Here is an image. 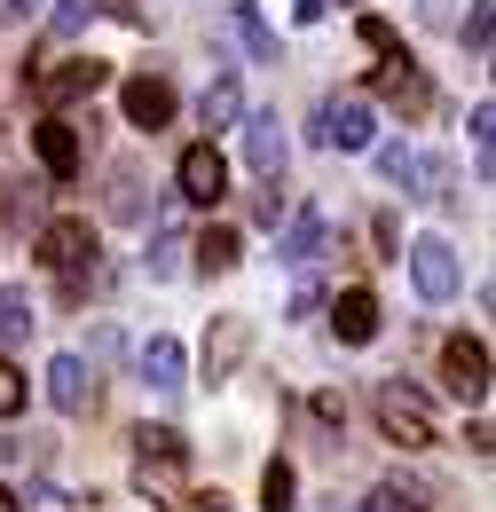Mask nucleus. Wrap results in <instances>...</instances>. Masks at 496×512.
<instances>
[{
  "label": "nucleus",
  "mask_w": 496,
  "mask_h": 512,
  "mask_svg": "<svg viewBox=\"0 0 496 512\" xmlns=\"http://www.w3.org/2000/svg\"><path fill=\"white\" fill-rule=\"evenodd\" d=\"M237 253H245V245H237V229H205V237H197V268H205V276H229Z\"/></svg>",
  "instance_id": "21"
},
{
  "label": "nucleus",
  "mask_w": 496,
  "mask_h": 512,
  "mask_svg": "<svg viewBox=\"0 0 496 512\" xmlns=\"http://www.w3.org/2000/svg\"><path fill=\"white\" fill-rule=\"evenodd\" d=\"M323 253V213H300V221H292V229H284V260H292V268H308V260Z\"/></svg>",
  "instance_id": "20"
},
{
  "label": "nucleus",
  "mask_w": 496,
  "mask_h": 512,
  "mask_svg": "<svg viewBox=\"0 0 496 512\" xmlns=\"http://www.w3.org/2000/svg\"><path fill=\"white\" fill-rule=\"evenodd\" d=\"M0 331H32V300L16 284H0Z\"/></svg>",
  "instance_id": "28"
},
{
  "label": "nucleus",
  "mask_w": 496,
  "mask_h": 512,
  "mask_svg": "<svg viewBox=\"0 0 496 512\" xmlns=\"http://www.w3.org/2000/svg\"><path fill=\"white\" fill-rule=\"evenodd\" d=\"M410 158H418V150H402V142H386V150H378V174H386V182H402V190H410Z\"/></svg>",
  "instance_id": "32"
},
{
  "label": "nucleus",
  "mask_w": 496,
  "mask_h": 512,
  "mask_svg": "<svg viewBox=\"0 0 496 512\" xmlns=\"http://www.w3.org/2000/svg\"><path fill=\"white\" fill-rule=\"evenodd\" d=\"M40 260L63 276V292L79 300V268H95V229L79 221V213H63V221H48L40 229Z\"/></svg>",
  "instance_id": "3"
},
{
  "label": "nucleus",
  "mask_w": 496,
  "mask_h": 512,
  "mask_svg": "<svg viewBox=\"0 0 496 512\" xmlns=\"http://www.w3.org/2000/svg\"><path fill=\"white\" fill-rule=\"evenodd\" d=\"M197 119H205V127H237V119H245V87H237V71H221V79L197 95Z\"/></svg>",
  "instance_id": "18"
},
{
  "label": "nucleus",
  "mask_w": 496,
  "mask_h": 512,
  "mask_svg": "<svg viewBox=\"0 0 496 512\" xmlns=\"http://www.w3.org/2000/svg\"><path fill=\"white\" fill-rule=\"evenodd\" d=\"M48 402H56L63 418H87V410H95V371H87L79 355H56V363H48Z\"/></svg>",
  "instance_id": "12"
},
{
  "label": "nucleus",
  "mask_w": 496,
  "mask_h": 512,
  "mask_svg": "<svg viewBox=\"0 0 496 512\" xmlns=\"http://www.w3.org/2000/svg\"><path fill=\"white\" fill-rule=\"evenodd\" d=\"M229 16H237V32H245L252 64H276V56H284V48H276V32H268V24H260V16H252V0H237V8H229Z\"/></svg>",
  "instance_id": "23"
},
{
  "label": "nucleus",
  "mask_w": 496,
  "mask_h": 512,
  "mask_svg": "<svg viewBox=\"0 0 496 512\" xmlns=\"http://www.w3.org/2000/svg\"><path fill=\"white\" fill-rule=\"evenodd\" d=\"M363 48H371V56H394L402 40H394V24H386V16H363Z\"/></svg>",
  "instance_id": "33"
},
{
  "label": "nucleus",
  "mask_w": 496,
  "mask_h": 512,
  "mask_svg": "<svg viewBox=\"0 0 496 512\" xmlns=\"http://www.w3.org/2000/svg\"><path fill=\"white\" fill-rule=\"evenodd\" d=\"M32 150H40L48 182H71V174H79V127H63V119H40V127H32Z\"/></svg>",
  "instance_id": "13"
},
{
  "label": "nucleus",
  "mask_w": 496,
  "mask_h": 512,
  "mask_svg": "<svg viewBox=\"0 0 496 512\" xmlns=\"http://www.w3.org/2000/svg\"><path fill=\"white\" fill-rule=\"evenodd\" d=\"M331 323H339V339H347V347H371V339H378V300L363 292V284H347V292H339V308H331Z\"/></svg>",
  "instance_id": "15"
},
{
  "label": "nucleus",
  "mask_w": 496,
  "mask_h": 512,
  "mask_svg": "<svg viewBox=\"0 0 496 512\" xmlns=\"http://www.w3.org/2000/svg\"><path fill=\"white\" fill-rule=\"evenodd\" d=\"M284 213H292V197L276 190V182H268V190L252 197V221H260V229H276V221H284Z\"/></svg>",
  "instance_id": "30"
},
{
  "label": "nucleus",
  "mask_w": 496,
  "mask_h": 512,
  "mask_svg": "<svg viewBox=\"0 0 496 512\" xmlns=\"http://www.w3.org/2000/svg\"><path fill=\"white\" fill-rule=\"evenodd\" d=\"M245 158L260 182H284V166H292V142L276 127V111H245Z\"/></svg>",
  "instance_id": "5"
},
{
  "label": "nucleus",
  "mask_w": 496,
  "mask_h": 512,
  "mask_svg": "<svg viewBox=\"0 0 496 512\" xmlns=\"http://www.w3.org/2000/svg\"><path fill=\"white\" fill-rule=\"evenodd\" d=\"M371 245H378V260H402V221H394V213L371 221Z\"/></svg>",
  "instance_id": "31"
},
{
  "label": "nucleus",
  "mask_w": 496,
  "mask_h": 512,
  "mask_svg": "<svg viewBox=\"0 0 496 512\" xmlns=\"http://www.w3.org/2000/svg\"><path fill=\"white\" fill-rule=\"evenodd\" d=\"M166 512H229V497L213 489V497H182V505H166Z\"/></svg>",
  "instance_id": "34"
},
{
  "label": "nucleus",
  "mask_w": 496,
  "mask_h": 512,
  "mask_svg": "<svg viewBox=\"0 0 496 512\" xmlns=\"http://www.w3.org/2000/svg\"><path fill=\"white\" fill-rule=\"evenodd\" d=\"M260 512H300V481H292V465H284V457L260 473Z\"/></svg>",
  "instance_id": "22"
},
{
  "label": "nucleus",
  "mask_w": 496,
  "mask_h": 512,
  "mask_svg": "<svg viewBox=\"0 0 496 512\" xmlns=\"http://www.w3.org/2000/svg\"><path fill=\"white\" fill-rule=\"evenodd\" d=\"M489 32H496V8H489V0H473V16H465V48L489 56Z\"/></svg>",
  "instance_id": "26"
},
{
  "label": "nucleus",
  "mask_w": 496,
  "mask_h": 512,
  "mask_svg": "<svg viewBox=\"0 0 496 512\" xmlns=\"http://www.w3.org/2000/svg\"><path fill=\"white\" fill-rule=\"evenodd\" d=\"M315 142H331V150H371V103H323L315 111Z\"/></svg>",
  "instance_id": "9"
},
{
  "label": "nucleus",
  "mask_w": 496,
  "mask_h": 512,
  "mask_svg": "<svg viewBox=\"0 0 496 512\" xmlns=\"http://www.w3.org/2000/svg\"><path fill=\"white\" fill-rule=\"evenodd\" d=\"M292 16H300V24H315V16H323V0H292Z\"/></svg>",
  "instance_id": "35"
},
{
  "label": "nucleus",
  "mask_w": 496,
  "mask_h": 512,
  "mask_svg": "<svg viewBox=\"0 0 496 512\" xmlns=\"http://www.w3.org/2000/svg\"><path fill=\"white\" fill-rule=\"evenodd\" d=\"M0 512H16V505H8V497H0Z\"/></svg>",
  "instance_id": "36"
},
{
  "label": "nucleus",
  "mask_w": 496,
  "mask_h": 512,
  "mask_svg": "<svg viewBox=\"0 0 496 512\" xmlns=\"http://www.w3.org/2000/svg\"><path fill=\"white\" fill-rule=\"evenodd\" d=\"M119 111H126V127H142V134H158V127H174V87L166 79H126V95H119Z\"/></svg>",
  "instance_id": "8"
},
{
  "label": "nucleus",
  "mask_w": 496,
  "mask_h": 512,
  "mask_svg": "<svg viewBox=\"0 0 496 512\" xmlns=\"http://www.w3.org/2000/svg\"><path fill=\"white\" fill-rule=\"evenodd\" d=\"M410 284H418L426 300H449V292H457V245H449V237H418V245H410Z\"/></svg>",
  "instance_id": "7"
},
{
  "label": "nucleus",
  "mask_w": 496,
  "mask_h": 512,
  "mask_svg": "<svg viewBox=\"0 0 496 512\" xmlns=\"http://www.w3.org/2000/svg\"><path fill=\"white\" fill-rule=\"evenodd\" d=\"M245 347H252V323L245 316H221V323H213V339H205V379L221 386L237 363H245Z\"/></svg>",
  "instance_id": "14"
},
{
  "label": "nucleus",
  "mask_w": 496,
  "mask_h": 512,
  "mask_svg": "<svg viewBox=\"0 0 496 512\" xmlns=\"http://www.w3.org/2000/svg\"><path fill=\"white\" fill-rule=\"evenodd\" d=\"M111 87V64L103 56H63V64H40L32 71V103H79V95H103Z\"/></svg>",
  "instance_id": "2"
},
{
  "label": "nucleus",
  "mask_w": 496,
  "mask_h": 512,
  "mask_svg": "<svg viewBox=\"0 0 496 512\" xmlns=\"http://www.w3.org/2000/svg\"><path fill=\"white\" fill-rule=\"evenodd\" d=\"M150 182H142V158H119V166H111V197H103V205H111V221H142V213H150Z\"/></svg>",
  "instance_id": "16"
},
{
  "label": "nucleus",
  "mask_w": 496,
  "mask_h": 512,
  "mask_svg": "<svg viewBox=\"0 0 496 512\" xmlns=\"http://www.w3.org/2000/svg\"><path fill=\"white\" fill-rule=\"evenodd\" d=\"M410 197L449 205V197H457V166H449V158H410Z\"/></svg>",
  "instance_id": "19"
},
{
  "label": "nucleus",
  "mask_w": 496,
  "mask_h": 512,
  "mask_svg": "<svg viewBox=\"0 0 496 512\" xmlns=\"http://www.w3.org/2000/svg\"><path fill=\"white\" fill-rule=\"evenodd\" d=\"M24 394H32V386H24V371L0 355V418H16V410H24Z\"/></svg>",
  "instance_id": "27"
},
{
  "label": "nucleus",
  "mask_w": 496,
  "mask_h": 512,
  "mask_svg": "<svg viewBox=\"0 0 496 512\" xmlns=\"http://www.w3.org/2000/svg\"><path fill=\"white\" fill-rule=\"evenodd\" d=\"M308 418L323 426V434H347V402H339V394H315V402H308Z\"/></svg>",
  "instance_id": "29"
},
{
  "label": "nucleus",
  "mask_w": 496,
  "mask_h": 512,
  "mask_svg": "<svg viewBox=\"0 0 496 512\" xmlns=\"http://www.w3.org/2000/svg\"><path fill=\"white\" fill-rule=\"evenodd\" d=\"M378 426H386V442H402V449H434V442H441L434 402H426L418 386H402V379L378 386Z\"/></svg>",
  "instance_id": "1"
},
{
  "label": "nucleus",
  "mask_w": 496,
  "mask_h": 512,
  "mask_svg": "<svg viewBox=\"0 0 496 512\" xmlns=\"http://www.w3.org/2000/svg\"><path fill=\"white\" fill-rule=\"evenodd\" d=\"M418 505H426V489H402V481H378L363 497V512H418Z\"/></svg>",
  "instance_id": "24"
},
{
  "label": "nucleus",
  "mask_w": 496,
  "mask_h": 512,
  "mask_svg": "<svg viewBox=\"0 0 496 512\" xmlns=\"http://www.w3.org/2000/svg\"><path fill=\"white\" fill-rule=\"evenodd\" d=\"M174 268H182V221L166 213V221H158V253H150V276H174Z\"/></svg>",
  "instance_id": "25"
},
{
  "label": "nucleus",
  "mask_w": 496,
  "mask_h": 512,
  "mask_svg": "<svg viewBox=\"0 0 496 512\" xmlns=\"http://www.w3.org/2000/svg\"><path fill=\"white\" fill-rule=\"evenodd\" d=\"M174 182H182L189 205H221V197H229V158H221L213 142H189L182 166H174Z\"/></svg>",
  "instance_id": "4"
},
{
  "label": "nucleus",
  "mask_w": 496,
  "mask_h": 512,
  "mask_svg": "<svg viewBox=\"0 0 496 512\" xmlns=\"http://www.w3.org/2000/svg\"><path fill=\"white\" fill-rule=\"evenodd\" d=\"M378 95H386L394 111H410V119H418V111L434 103V79H426V71H418L402 48H394V56H386V71H378Z\"/></svg>",
  "instance_id": "11"
},
{
  "label": "nucleus",
  "mask_w": 496,
  "mask_h": 512,
  "mask_svg": "<svg viewBox=\"0 0 496 512\" xmlns=\"http://www.w3.org/2000/svg\"><path fill=\"white\" fill-rule=\"evenodd\" d=\"M182 371H189L182 339H166V331H158V339H150V347H142V379L158 386V394H174V386H182Z\"/></svg>",
  "instance_id": "17"
},
{
  "label": "nucleus",
  "mask_w": 496,
  "mask_h": 512,
  "mask_svg": "<svg viewBox=\"0 0 496 512\" xmlns=\"http://www.w3.org/2000/svg\"><path fill=\"white\" fill-rule=\"evenodd\" d=\"M441 379H449L457 402H481V394H489V347H481V339H449V347H441Z\"/></svg>",
  "instance_id": "6"
},
{
  "label": "nucleus",
  "mask_w": 496,
  "mask_h": 512,
  "mask_svg": "<svg viewBox=\"0 0 496 512\" xmlns=\"http://www.w3.org/2000/svg\"><path fill=\"white\" fill-rule=\"evenodd\" d=\"M134 457H142V489H150V481H174L189 465V442L174 426H142V434H134Z\"/></svg>",
  "instance_id": "10"
}]
</instances>
